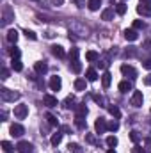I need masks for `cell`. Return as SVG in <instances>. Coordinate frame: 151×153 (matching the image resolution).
<instances>
[{"mask_svg":"<svg viewBox=\"0 0 151 153\" xmlns=\"http://www.w3.org/2000/svg\"><path fill=\"white\" fill-rule=\"evenodd\" d=\"M0 96H2L4 102H16V100H20V93L18 91H11L7 87L0 89Z\"/></svg>","mask_w":151,"mask_h":153,"instance_id":"cell-1","label":"cell"},{"mask_svg":"<svg viewBox=\"0 0 151 153\" xmlns=\"http://www.w3.org/2000/svg\"><path fill=\"white\" fill-rule=\"evenodd\" d=\"M27 114H29V107H27V105L20 103V105L14 107V117H18V119H25Z\"/></svg>","mask_w":151,"mask_h":153,"instance_id":"cell-2","label":"cell"},{"mask_svg":"<svg viewBox=\"0 0 151 153\" xmlns=\"http://www.w3.org/2000/svg\"><path fill=\"white\" fill-rule=\"evenodd\" d=\"M16 152L18 153H32V144L29 141H20L16 144Z\"/></svg>","mask_w":151,"mask_h":153,"instance_id":"cell-3","label":"cell"},{"mask_svg":"<svg viewBox=\"0 0 151 153\" xmlns=\"http://www.w3.org/2000/svg\"><path fill=\"white\" fill-rule=\"evenodd\" d=\"M132 105L133 107H142V102H144V96H142V93L141 91H133V94H132Z\"/></svg>","mask_w":151,"mask_h":153,"instance_id":"cell-4","label":"cell"},{"mask_svg":"<svg viewBox=\"0 0 151 153\" xmlns=\"http://www.w3.org/2000/svg\"><path fill=\"white\" fill-rule=\"evenodd\" d=\"M121 73H123L124 76L135 78V76H137V70H135L133 66H130V64H123V66H121Z\"/></svg>","mask_w":151,"mask_h":153,"instance_id":"cell-5","label":"cell"},{"mask_svg":"<svg viewBox=\"0 0 151 153\" xmlns=\"http://www.w3.org/2000/svg\"><path fill=\"white\" fill-rule=\"evenodd\" d=\"M94 130H96V134H105L107 132V121L103 117H98L94 123Z\"/></svg>","mask_w":151,"mask_h":153,"instance_id":"cell-6","label":"cell"},{"mask_svg":"<svg viewBox=\"0 0 151 153\" xmlns=\"http://www.w3.org/2000/svg\"><path fill=\"white\" fill-rule=\"evenodd\" d=\"M23 134H25V128H23L20 123L11 125V135H13V137H21Z\"/></svg>","mask_w":151,"mask_h":153,"instance_id":"cell-7","label":"cell"},{"mask_svg":"<svg viewBox=\"0 0 151 153\" xmlns=\"http://www.w3.org/2000/svg\"><path fill=\"white\" fill-rule=\"evenodd\" d=\"M61 87H62V80H61V76H52L50 78V89L52 91H61Z\"/></svg>","mask_w":151,"mask_h":153,"instance_id":"cell-8","label":"cell"},{"mask_svg":"<svg viewBox=\"0 0 151 153\" xmlns=\"http://www.w3.org/2000/svg\"><path fill=\"white\" fill-rule=\"evenodd\" d=\"M43 103H44L46 107H57V105H59L57 98L52 96V94H44V96H43Z\"/></svg>","mask_w":151,"mask_h":153,"instance_id":"cell-9","label":"cell"},{"mask_svg":"<svg viewBox=\"0 0 151 153\" xmlns=\"http://www.w3.org/2000/svg\"><path fill=\"white\" fill-rule=\"evenodd\" d=\"M14 20V16H13V11H11V7L9 5H5L4 7V25H7L9 22H13Z\"/></svg>","mask_w":151,"mask_h":153,"instance_id":"cell-10","label":"cell"},{"mask_svg":"<svg viewBox=\"0 0 151 153\" xmlns=\"http://www.w3.org/2000/svg\"><path fill=\"white\" fill-rule=\"evenodd\" d=\"M52 53H53L55 57H59V59H64V57H66L64 48H62V46H59V45H53V46H52Z\"/></svg>","mask_w":151,"mask_h":153,"instance_id":"cell-11","label":"cell"},{"mask_svg":"<svg viewBox=\"0 0 151 153\" xmlns=\"http://www.w3.org/2000/svg\"><path fill=\"white\" fill-rule=\"evenodd\" d=\"M34 70H36V73L43 75V73H46V71H48V64H46L44 61H39V62L34 64Z\"/></svg>","mask_w":151,"mask_h":153,"instance_id":"cell-12","label":"cell"},{"mask_svg":"<svg viewBox=\"0 0 151 153\" xmlns=\"http://www.w3.org/2000/svg\"><path fill=\"white\" fill-rule=\"evenodd\" d=\"M85 116H87V107H85V103H80V105H76V114H75V117L85 119Z\"/></svg>","mask_w":151,"mask_h":153,"instance_id":"cell-13","label":"cell"},{"mask_svg":"<svg viewBox=\"0 0 151 153\" xmlns=\"http://www.w3.org/2000/svg\"><path fill=\"white\" fill-rule=\"evenodd\" d=\"M137 13L141 16H151V5H146V4H141L137 7Z\"/></svg>","mask_w":151,"mask_h":153,"instance_id":"cell-14","label":"cell"},{"mask_svg":"<svg viewBox=\"0 0 151 153\" xmlns=\"http://www.w3.org/2000/svg\"><path fill=\"white\" fill-rule=\"evenodd\" d=\"M110 82H112V75H110L109 71H103V75H101V84H103V87L109 89V87H110Z\"/></svg>","mask_w":151,"mask_h":153,"instance_id":"cell-15","label":"cell"},{"mask_svg":"<svg viewBox=\"0 0 151 153\" xmlns=\"http://www.w3.org/2000/svg\"><path fill=\"white\" fill-rule=\"evenodd\" d=\"M114 18V9L112 7H107V9H103V13H101V20H105V22H110Z\"/></svg>","mask_w":151,"mask_h":153,"instance_id":"cell-16","label":"cell"},{"mask_svg":"<svg viewBox=\"0 0 151 153\" xmlns=\"http://www.w3.org/2000/svg\"><path fill=\"white\" fill-rule=\"evenodd\" d=\"M137 38H139V34H137V30H135V29L124 30V39H126V41H135Z\"/></svg>","mask_w":151,"mask_h":153,"instance_id":"cell-17","label":"cell"},{"mask_svg":"<svg viewBox=\"0 0 151 153\" xmlns=\"http://www.w3.org/2000/svg\"><path fill=\"white\" fill-rule=\"evenodd\" d=\"M85 59H87L89 62H94V61H98V59H100V53H98L96 50H89V52L85 53Z\"/></svg>","mask_w":151,"mask_h":153,"instance_id":"cell-18","label":"cell"},{"mask_svg":"<svg viewBox=\"0 0 151 153\" xmlns=\"http://www.w3.org/2000/svg\"><path fill=\"white\" fill-rule=\"evenodd\" d=\"M85 85H87V80H85V78H76L75 80V89L76 91H85Z\"/></svg>","mask_w":151,"mask_h":153,"instance_id":"cell-19","label":"cell"},{"mask_svg":"<svg viewBox=\"0 0 151 153\" xmlns=\"http://www.w3.org/2000/svg\"><path fill=\"white\" fill-rule=\"evenodd\" d=\"M119 91H121V93H128V91H132V82H128V80L119 82Z\"/></svg>","mask_w":151,"mask_h":153,"instance_id":"cell-20","label":"cell"},{"mask_svg":"<svg viewBox=\"0 0 151 153\" xmlns=\"http://www.w3.org/2000/svg\"><path fill=\"white\" fill-rule=\"evenodd\" d=\"M7 41L9 43H16L18 41V30H14V29H11V30H7Z\"/></svg>","mask_w":151,"mask_h":153,"instance_id":"cell-21","label":"cell"},{"mask_svg":"<svg viewBox=\"0 0 151 153\" xmlns=\"http://www.w3.org/2000/svg\"><path fill=\"white\" fill-rule=\"evenodd\" d=\"M11 68H13L14 71H21V70H23V64H21L20 59H13V61H11Z\"/></svg>","mask_w":151,"mask_h":153,"instance_id":"cell-22","label":"cell"},{"mask_svg":"<svg viewBox=\"0 0 151 153\" xmlns=\"http://www.w3.org/2000/svg\"><path fill=\"white\" fill-rule=\"evenodd\" d=\"M100 5H101V0H89V2H87V7H89L91 11H98Z\"/></svg>","mask_w":151,"mask_h":153,"instance_id":"cell-23","label":"cell"},{"mask_svg":"<svg viewBox=\"0 0 151 153\" xmlns=\"http://www.w3.org/2000/svg\"><path fill=\"white\" fill-rule=\"evenodd\" d=\"M0 146H2V150H4L5 153H13V152H14V146H13L9 141H2V144H0Z\"/></svg>","mask_w":151,"mask_h":153,"instance_id":"cell-24","label":"cell"},{"mask_svg":"<svg viewBox=\"0 0 151 153\" xmlns=\"http://www.w3.org/2000/svg\"><path fill=\"white\" fill-rule=\"evenodd\" d=\"M62 141V134L61 132H57V134H53L52 135V139H50V143H52V146H57L59 143Z\"/></svg>","mask_w":151,"mask_h":153,"instance_id":"cell-25","label":"cell"},{"mask_svg":"<svg viewBox=\"0 0 151 153\" xmlns=\"http://www.w3.org/2000/svg\"><path fill=\"white\" fill-rule=\"evenodd\" d=\"M85 76H87V80L89 82H94V80H98V73H96V70H87V73H85Z\"/></svg>","mask_w":151,"mask_h":153,"instance_id":"cell-26","label":"cell"},{"mask_svg":"<svg viewBox=\"0 0 151 153\" xmlns=\"http://www.w3.org/2000/svg\"><path fill=\"white\" fill-rule=\"evenodd\" d=\"M109 112H110L115 119H117V117H121V111H119V107H117V105H110V107H109Z\"/></svg>","mask_w":151,"mask_h":153,"instance_id":"cell-27","label":"cell"},{"mask_svg":"<svg viewBox=\"0 0 151 153\" xmlns=\"http://www.w3.org/2000/svg\"><path fill=\"white\" fill-rule=\"evenodd\" d=\"M73 103H75V96H68V98L64 100V105H62V107H64V109H71V107H75Z\"/></svg>","mask_w":151,"mask_h":153,"instance_id":"cell-28","label":"cell"},{"mask_svg":"<svg viewBox=\"0 0 151 153\" xmlns=\"http://www.w3.org/2000/svg\"><path fill=\"white\" fill-rule=\"evenodd\" d=\"M46 119H48V125H50V126H57V125H59V121H57V117H55L53 114H50V112L46 114Z\"/></svg>","mask_w":151,"mask_h":153,"instance_id":"cell-29","label":"cell"},{"mask_svg":"<svg viewBox=\"0 0 151 153\" xmlns=\"http://www.w3.org/2000/svg\"><path fill=\"white\" fill-rule=\"evenodd\" d=\"M115 13H117V14H121V16L126 13V5H124V2H119V4L115 5Z\"/></svg>","mask_w":151,"mask_h":153,"instance_id":"cell-30","label":"cell"},{"mask_svg":"<svg viewBox=\"0 0 151 153\" xmlns=\"http://www.w3.org/2000/svg\"><path fill=\"white\" fill-rule=\"evenodd\" d=\"M9 55H11V59H20V48H16V46L9 48Z\"/></svg>","mask_w":151,"mask_h":153,"instance_id":"cell-31","label":"cell"},{"mask_svg":"<svg viewBox=\"0 0 151 153\" xmlns=\"http://www.w3.org/2000/svg\"><path fill=\"white\" fill-rule=\"evenodd\" d=\"M70 152L71 153H82V148H80V144H76V143H70Z\"/></svg>","mask_w":151,"mask_h":153,"instance_id":"cell-32","label":"cell"},{"mask_svg":"<svg viewBox=\"0 0 151 153\" xmlns=\"http://www.w3.org/2000/svg\"><path fill=\"white\" fill-rule=\"evenodd\" d=\"M119 128V123L114 119V121H110V123H107V130H110V132H115Z\"/></svg>","mask_w":151,"mask_h":153,"instance_id":"cell-33","label":"cell"},{"mask_svg":"<svg viewBox=\"0 0 151 153\" xmlns=\"http://www.w3.org/2000/svg\"><path fill=\"white\" fill-rule=\"evenodd\" d=\"M23 34L27 36V39H32V41H36V39H38L36 32H32V30H29V29H25V30H23Z\"/></svg>","mask_w":151,"mask_h":153,"instance_id":"cell-34","label":"cell"},{"mask_svg":"<svg viewBox=\"0 0 151 153\" xmlns=\"http://www.w3.org/2000/svg\"><path fill=\"white\" fill-rule=\"evenodd\" d=\"M71 70H73L75 73H80V71H82V64H80L78 61H73V62H71Z\"/></svg>","mask_w":151,"mask_h":153,"instance_id":"cell-35","label":"cell"},{"mask_svg":"<svg viewBox=\"0 0 151 153\" xmlns=\"http://www.w3.org/2000/svg\"><path fill=\"white\" fill-rule=\"evenodd\" d=\"M107 144H109L110 148L117 146V137H114V135H109V137H107Z\"/></svg>","mask_w":151,"mask_h":153,"instance_id":"cell-36","label":"cell"},{"mask_svg":"<svg viewBox=\"0 0 151 153\" xmlns=\"http://www.w3.org/2000/svg\"><path fill=\"white\" fill-rule=\"evenodd\" d=\"M144 27H146V25H144L142 20H135V22H133V29H135V30H141V29H144Z\"/></svg>","mask_w":151,"mask_h":153,"instance_id":"cell-37","label":"cell"},{"mask_svg":"<svg viewBox=\"0 0 151 153\" xmlns=\"http://www.w3.org/2000/svg\"><path fill=\"white\" fill-rule=\"evenodd\" d=\"M70 59H71V62H73V61H78V48H71V52H70Z\"/></svg>","mask_w":151,"mask_h":153,"instance_id":"cell-38","label":"cell"},{"mask_svg":"<svg viewBox=\"0 0 151 153\" xmlns=\"http://www.w3.org/2000/svg\"><path fill=\"white\" fill-rule=\"evenodd\" d=\"M124 55H126V57H133V55H137V50H135L133 46H130L128 50H124Z\"/></svg>","mask_w":151,"mask_h":153,"instance_id":"cell-39","label":"cell"},{"mask_svg":"<svg viewBox=\"0 0 151 153\" xmlns=\"http://www.w3.org/2000/svg\"><path fill=\"white\" fill-rule=\"evenodd\" d=\"M75 125L80 128V130H84V128H85V121H84V119H80V117H75Z\"/></svg>","mask_w":151,"mask_h":153,"instance_id":"cell-40","label":"cell"},{"mask_svg":"<svg viewBox=\"0 0 151 153\" xmlns=\"http://www.w3.org/2000/svg\"><path fill=\"white\" fill-rule=\"evenodd\" d=\"M130 139H132V143H139V132L132 130V132H130Z\"/></svg>","mask_w":151,"mask_h":153,"instance_id":"cell-41","label":"cell"},{"mask_svg":"<svg viewBox=\"0 0 151 153\" xmlns=\"http://www.w3.org/2000/svg\"><path fill=\"white\" fill-rule=\"evenodd\" d=\"M85 141H87L89 144H96V137H94L93 134H85Z\"/></svg>","mask_w":151,"mask_h":153,"instance_id":"cell-42","label":"cell"},{"mask_svg":"<svg viewBox=\"0 0 151 153\" xmlns=\"http://www.w3.org/2000/svg\"><path fill=\"white\" fill-rule=\"evenodd\" d=\"M144 153H151V139L144 141Z\"/></svg>","mask_w":151,"mask_h":153,"instance_id":"cell-43","label":"cell"},{"mask_svg":"<svg viewBox=\"0 0 151 153\" xmlns=\"http://www.w3.org/2000/svg\"><path fill=\"white\" fill-rule=\"evenodd\" d=\"M93 100H94L96 103H103V98H101L100 94H93Z\"/></svg>","mask_w":151,"mask_h":153,"instance_id":"cell-44","label":"cell"},{"mask_svg":"<svg viewBox=\"0 0 151 153\" xmlns=\"http://www.w3.org/2000/svg\"><path fill=\"white\" fill-rule=\"evenodd\" d=\"M2 78H4V80L9 78V70H7V68H2Z\"/></svg>","mask_w":151,"mask_h":153,"instance_id":"cell-45","label":"cell"},{"mask_svg":"<svg viewBox=\"0 0 151 153\" xmlns=\"http://www.w3.org/2000/svg\"><path fill=\"white\" fill-rule=\"evenodd\" d=\"M142 66H144L146 70H151V59H148V61H144V62H142Z\"/></svg>","mask_w":151,"mask_h":153,"instance_id":"cell-46","label":"cell"},{"mask_svg":"<svg viewBox=\"0 0 151 153\" xmlns=\"http://www.w3.org/2000/svg\"><path fill=\"white\" fill-rule=\"evenodd\" d=\"M144 84H146V85H151V75H146V78H144Z\"/></svg>","mask_w":151,"mask_h":153,"instance_id":"cell-47","label":"cell"},{"mask_svg":"<svg viewBox=\"0 0 151 153\" xmlns=\"http://www.w3.org/2000/svg\"><path fill=\"white\" fill-rule=\"evenodd\" d=\"M144 48H146V50H150V52H151V41H146V43H144Z\"/></svg>","mask_w":151,"mask_h":153,"instance_id":"cell-48","label":"cell"},{"mask_svg":"<svg viewBox=\"0 0 151 153\" xmlns=\"http://www.w3.org/2000/svg\"><path fill=\"white\" fill-rule=\"evenodd\" d=\"M71 2H75L78 7H84V2H82V0H71Z\"/></svg>","mask_w":151,"mask_h":153,"instance_id":"cell-49","label":"cell"},{"mask_svg":"<svg viewBox=\"0 0 151 153\" xmlns=\"http://www.w3.org/2000/svg\"><path fill=\"white\" fill-rule=\"evenodd\" d=\"M52 2L57 4V5H62V4H64V0H52Z\"/></svg>","mask_w":151,"mask_h":153,"instance_id":"cell-50","label":"cell"},{"mask_svg":"<svg viewBox=\"0 0 151 153\" xmlns=\"http://www.w3.org/2000/svg\"><path fill=\"white\" fill-rule=\"evenodd\" d=\"M142 4H146V5H151V0H141Z\"/></svg>","mask_w":151,"mask_h":153,"instance_id":"cell-51","label":"cell"},{"mask_svg":"<svg viewBox=\"0 0 151 153\" xmlns=\"http://www.w3.org/2000/svg\"><path fill=\"white\" fill-rule=\"evenodd\" d=\"M107 153H115V152H114V148H110V150H109Z\"/></svg>","mask_w":151,"mask_h":153,"instance_id":"cell-52","label":"cell"},{"mask_svg":"<svg viewBox=\"0 0 151 153\" xmlns=\"http://www.w3.org/2000/svg\"><path fill=\"white\" fill-rule=\"evenodd\" d=\"M32 2H38V0H32Z\"/></svg>","mask_w":151,"mask_h":153,"instance_id":"cell-53","label":"cell"},{"mask_svg":"<svg viewBox=\"0 0 151 153\" xmlns=\"http://www.w3.org/2000/svg\"><path fill=\"white\" fill-rule=\"evenodd\" d=\"M121 2H124V0H121Z\"/></svg>","mask_w":151,"mask_h":153,"instance_id":"cell-54","label":"cell"}]
</instances>
